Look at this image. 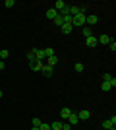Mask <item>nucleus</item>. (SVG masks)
I'll use <instances>...</instances> for the list:
<instances>
[{"mask_svg":"<svg viewBox=\"0 0 116 130\" xmlns=\"http://www.w3.org/2000/svg\"><path fill=\"white\" fill-rule=\"evenodd\" d=\"M85 18H87V14H85V12L76 14V16L72 18V27H85Z\"/></svg>","mask_w":116,"mask_h":130,"instance_id":"obj_1","label":"nucleus"},{"mask_svg":"<svg viewBox=\"0 0 116 130\" xmlns=\"http://www.w3.org/2000/svg\"><path fill=\"white\" fill-rule=\"evenodd\" d=\"M43 68H44V62H43V60H35V62H31V70L43 72Z\"/></svg>","mask_w":116,"mask_h":130,"instance_id":"obj_2","label":"nucleus"},{"mask_svg":"<svg viewBox=\"0 0 116 130\" xmlns=\"http://www.w3.org/2000/svg\"><path fill=\"white\" fill-rule=\"evenodd\" d=\"M97 23H99V18H97V16H95V14H91V16H87V18H85V25H97Z\"/></svg>","mask_w":116,"mask_h":130,"instance_id":"obj_3","label":"nucleus"},{"mask_svg":"<svg viewBox=\"0 0 116 130\" xmlns=\"http://www.w3.org/2000/svg\"><path fill=\"white\" fill-rule=\"evenodd\" d=\"M89 117H91V113H89L87 109H81V111L77 113V119H79V120H87Z\"/></svg>","mask_w":116,"mask_h":130,"instance_id":"obj_4","label":"nucleus"},{"mask_svg":"<svg viewBox=\"0 0 116 130\" xmlns=\"http://www.w3.org/2000/svg\"><path fill=\"white\" fill-rule=\"evenodd\" d=\"M33 54H35V60H44V51L43 49H33Z\"/></svg>","mask_w":116,"mask_h":130,"instance_id":"obj_5","label":"nucleus"},{"mask_svg":"<svg viewBox=\"0 0 116 130\" xmlns=\"http://www.w3.org/2000/svg\"><path fill=\"white\" fill-rule=\"evenodd\" d=\"M47 18H49L50 22H54L56 18H58V12H56L54 8H49V10H47Z\"/></svg>","mask_w":116,"mask_h":130,"instance_id":"obj_6","label":"nucleus"},{"mask_svg":"<svg viewBox=\"0 0 116 130\" xmlns=\"http://www.w3.org/2000/svg\"><path fill=\"white\" fill-rule=\"evenodd\" d=\"M97 43H99V41H97V37H95V35H91V37L85 39V45H87V47H91V49H93V47H97Z\"/></svg>","mask_w":116,"mask_h":130,"instance_id":"obj_7","label":"nucleus"},{"mask_svg":"<svg viewBox=\"0 0 116 130\" xmlns=\"http://www.w3.org/2000/svg\"><path fill=\"white\" fill-rule=\"evenodd\" d=\"M56 64H58V56H56V54H52V56H49V58H47V66L54 68Z\"/></svg>","mask_w":116,"mask_h":130,"instance_id":"obj_8","label":"nucleus"},{"mask_svg":"<svg viewBox=\"0 0 116 130\" xmlns=\"http://www.w3.org/2000/svg\"><path fill=\"white\" fill-rule=\"evenodd\" d=\"M52 74H54V68H50V66L44 64V68H43V76H44V78H52Z\"/></svg>","mask_w":116,"mask_h":130,"instance_id":"obj_9","label":"nucleus"},{"mask_svg":"<svg viewBox=\"0 0 116 130\" xmlns=\"http://www.w3.org/2000/svg\"><path fill=\"white\" fill-rule=\"evenodd\" d=\"M66 120H68V124H70V126H76L77 122H79V119H77V115H74V113L70 115V117H68Z\"/></svg>","mask_w":116,"mask_h":130,"instance_id":"obj_10","label":"nucleus"},{"mask_svg":"<svg viewBox=\"0 0 116 130\" xmlns=\"http://www.w3.org/2000/svg\"><path fill=\"white\" fill-rule=\"evenodd\" d=\"M97 41H99L101 45H108V43H110V35H99Z\"/></svg>","mask_w":116,"mask_h":130,"instance_id":"obj_11","label":"nucleus"},{"mask_svg":"<svg viewBox=\"0 0 116 130\" xmlns=\"http://www.w3.org/2000/svg\"><path fill=\"white\" fill-rule=\"evenodd\" d=\"M72 115V109H68V107H64V109H60V119H64L66 120L68 117Z\"/></svg>","mask_w":116,"mask_h":130,"instance_id":"obj_12","label":"nucleus"},{"mask_svg":"<svg viewBox=\"0 0 116 130\" xmlns=\"http://www.w3.org/2000/svg\"><path fill=\"white\" fill-rule=\"evenodd\" d=\"M72 31H74V27L70 25V23H64V25H62V33H64V35H70Z\"/></svg>","mask_w":116,"mask_h":130,"instance_id":"obj_13","label":"nucleus"},{"mask_svg":"<svg viewBox=\"0 0 116 130\" xmlns=\"http://www.w3.org/2000/svg\"><path fill=\"white\" fill-rule=\"evenodd\" d=\"M64 6H66V4H64V0H56V2H54V10L62 12V10H64Z\"/></svg>","mask_w":116,"mask_h":130,"instance_id":"obj_14","label":"nucleus"},{"mask_svg":"<svg viewBox=\"0 0 116 130\" xmlns=\"http://www.w3.org/2000/svg\"><path fill=\"white\" fill-rule=\"evenodd\" d=\"M81 33H83V37H85V39L93 35V33H91V27H87V25H85V27H81Z\"/></svg>","mask_w":116,"mask_h":130,"instance_id":"obj_15","label":"nucleus"},{"mask_svg":"<svg viewBox=\"0 0 116 130\" xmlns=\"http://www.w3.org/2000/svg\"><path fill=\"white\" fill-rule=\"evenodd\" d=\"M50 128L52 130H62V120H54V122L50 124Z\"/></svg>","mask_w":116,"mask_h":130,"instance_id":"obj_16","label":"nucleus"},{"mask_svg":"<svg viewBox=\"0 0 116 130\" xmlns=\"http://www.w3.org/2000/svg\"><path fill=\"white\" fill-rule=\"evenodd\" d=\"M43 51H44V56H47V58L54 54V49H52V47H49V49H43Z\"/></svg>","mask_w":116,"mask_h":130,"instance_id":"obj_17","label":"nucleus"},{"mask_svg":"<svg viewBox=\"0 0 116 130\" xmlns=\"http://www.w3.org/2000/svg\"><path fill=\"white\" fill-rule=\"evenodd\" d=\"M8 56H10V53H8V51H0V60H6V58H8Z\"/></svg>","mask_w":116,"mask_h":130,"instance_id":"obj_18","label":"nucleus"},{"mask_svg":"<svg viewBox=\"0 0 116 130\" xmlns=\"http://www.w3.org/2000/svg\"><path fill=\"white\" fill-rule=\"evenodd\" d=\"M83 68H85V66H83L81 62H76V66H74V70H76V72H83Z\"/></svg>","mask_w":116,"mask_h":130,"instance_id":"obj_19","label":"nucleus"},{"mask_svg":"<svg viewBox=\"0 0 116 130\" xmlns=\"http://www.w3.org/2000/svg\"><path fill=\"white\" fill-rule=\"evenodd\" d=\"M52 23H54V25H58V27H62V25H64V20H62V18L58 16V18H56V20H54Z\"/></svg>","mask_w":116,"mask_h":130,"instance_id":"obj_20","label":"nucleus"},{"mask_svg":"<svg viewBox=\"0 0 116 130\" xmlns=\"http://www.w3.org/2000/svg\"><path fill=\"white\" fill-rule=\"evenodd\" d=\"M112 78H114V76H112V74H108V72H105V74H103V82H110Z\"/></svg>","mask_w":116,"mask_h":130,"instance_id":"obj_21","label":"nucleus"},{"mask_svg":"<svg viewBox=\"0 0 116 130\" xmlns=\"http://www.w3.org/2000/svg\"><path fill=\"white\" fill-rule=\"evenodd\" d=\"M39 126H41V119L35 117V119H33V128H39Z\"/></svg>","mask_w":116,"mask_h":130,"instance_id":"obj_22","label":"nucleus"},{"mask_svg":"<svg viewBox=\"0 0 116 130\" xmlns=\"http://www.w3.org/2000/svg\"><path fill=\"white\" fill-rule=\"evenodd\" d=\"M39 130H50V124H47V122H41V126H39Z\"/></svg>","mask_w":116,"mask_h":130,"instance_id":"obj_23","label":"nucleus"},{"mask_svg":"<svg viewBox=\"0 0 116 130\" xmlns=\"http://www.w3.org/2000/svg\"><path fill=\"white\" fill-rule=\"evenodd\" d=\"M4 6H6V8H12V6H16V2H14V0H6Z\"/></svg>","mask_w":116,"mask_h":130,"instance_id":"obj_24","label":"nucleus"},{"mask_svg":"<svg viewBox=\"0 0 116 130\" xmlns=\"http://www.w3.org/2000/svg\"><path fill=\"white\" fill-rule=\"evenodd\" d=\"M27 60H29V62H35V54H33V51H31V53H27Z\"/></svg>","mask_w":116,"mask_h":130,"instance_id":"obj_25","label":"nucleus"},{"mask_svg":"<svg viewBox=\"0 0 116 130\" xmlns=\"http://www.w3.org/2000/svg\"><path fill=\"white\" fill-rule=\"evenodd\" d=\"M108 47H110V51H112V53H114V51H116V43H114V41H112V39H110V43H108Z\"/></svg>","mask_w":116,"mask_h":130,"instance_id":"obj_26","label":"nucleus"},{"mask_svg":"<svg viewBox=\"0 0 116 130\" xmlns=\"http://www.w3.org/2000/svg\"><path fill=\"white\" fill-rule=\"evenodd\" d=\"M62 130H72V126L68 124V122H62Z\"/></svg>","mask_w":116,"mask_h":130,"instance_id":"obj_27","label":"nucleus"},{"mask_svg":"<svg viewBox=\"0 0 116 130\" xmlns=\"http://www.w3.org/2000/svg\"><path fill=\"white\" fill-rule=\"evenodd\" d=\"M0 70H4V60H0Z\"/></svg>","mask_w":116,"mask_h":130,"instance_id":"obj_28","label":"nucleus"},{"mask_svg":"<svg viewBox=\"0 0 116 130\" xmlns=\"http://www.w3.org/2000/svg\"><path fill=\"white\" fill-rule=\"evenodd\" d=\"M0 97H2V89H0Z\"/></svg>","mask_w":116,"mask_h":130,"instance_id":"obj_29","label":"nucleus"},{"mask_svg":"<svg viewBox=\"0 0 116 130\" xmlns=\"http://www.w3.org/2000/svg\"><path fill=\"white\" fill-rule=\"evenodd\" d=\"M31 130H39V128H31Z\"/></svg>","mask_w":116,"mask_h":130,"instance_id":"obj_30","label":"nucleus"}]
</instances>
